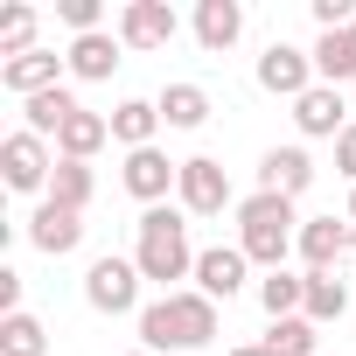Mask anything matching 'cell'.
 I'll use <instances>...</instances> for the list:
<instances>
[{"label": "cell", "instance_id": "1", "mask_svg": "<svg viewBox=\"0 0 356 356\" xmlns=\"http://www.w3.org/2000/svg\"><path fill=\"white\" fill-rule=\"evenodd\" d=\"M217 342V300L210 293H161L140 307V349H210Z\"/></svg>", "mask_w": 356, "mask_h": 356}, {"label": "cell", "instance_id": "2", "mask_svg": "<svg viewBox=\"0 0 356 356\" xmlns=\"http://www.w3.org/2000/svg\"><path fill=\"white\" fill-rule=\"evenodd\" d=\"M140 238H133V266H140V280H154V286H168V280H196V252H189V210H147L140 224H133Z\"/></svg>", "mask_w": 356, "mask_h": 356}, {"label": "cell", "instance_id": "3", "mask_svg": "<svg viewBox=\"0 0 356 356\" xmlns=\"http://www.w3.org/2000/svg\"><path fill=\"white\" fill-rule=\"evenodd\" d=\"M300 245V217H293V203L286 196H245L238 203V252L252 259V266H266V273H280L286 266V252Z\"/></svg>", "mask_w": 356, "mask_h": 356}, {"label": "cell", "instance_id": "4", "mask_svg": "<svg viewBox=\"0 0 356 356\" xmlns=\"http://www.w3.org/2000/svg\"><path fill=\"white\" fill-rule=\"evenodd\" d=\"M0 175H8V189H22V196H49V175H56V154H49V140H35L29 126H15L8 140H0Z\"/></svg>", "mask_w": 356, "mask_h": 356}, {"label": "cell", "instance_id": "5", "mask_svg": "<svg viewBox=\"0 0 356 356\" xmlns=\"http://www.w3.org/2000/svg\"><path fill=\"white\" fill-rule=\"evenodd\" d=\"M84 300H91L98 314H140V266L119 259V252L91 259V273H84Z\"/></svg>", "mask_w": 356, "mask_h": 356}, {"label": "cell", "instance_id": "6", "mask_svg": "<svg viewBox=\"0 0 356 356\" xmlns=\"http://www.w3.org/2000/svg\"><path fill=\"white\" fill-rule=\"evenodd\" d=\"M175 196H182L189 217H224V210H231V175H224V161L189 154V161H182V182H175Z\"/></svg>", "mask_w": 356, "mask_h": 356}, {"label": "cell", "instance_id": "7", "mask_svg": "<svg viewBox=\"0 0 356 356\" xmlns=\"http://www.w3.org/2000/svg\"><path fill=\"white\" fill-rule=\"evenodd\" d=\"M321 77H314V49H293V42H273L259 56V91L273 98H307Z\"/></svg>", "mask_w": 356, "mask_h": 356}, {"label": "cell", "instance_id": "8", "mask_svg": "<svg viewBox=\"0 0 356 356\" xmlns=\"http://www.w3.org/2000/svg\"><path fill=\"white\" fill-rule=\"evenodd\" d=\"M119 182H126V196H140L147 210H161V203H168V189L182 182V161H168L161 147H140V154H126Z\"/></svg>", "mask_w": 356, "mask_h": 356}, {"label": "cell", "instance_id": "9", "mask_svg": "<svg viewBox=\"0 0 356 356\" xmlns=\"http://www.w3.org/2000/svg\"><path fill=\"white\" fill-rule=\"evenodd\" d=\"M293 252H300V266H307V273H335V266L356 252V224H349V217H342V224H335V217H307Z\"/></svg>", "mask_w": 356, "mask_h": 356}, {"label": "cell", "instance_id": "10", "mask_svg": "<svg viewBox=\"0 0 356 356\" xmlns=\"http://www.w3.org/2000/svg\"><path fill=\"white\" fill-rule=\"evenodd\" d=\"M175 29H182V22H175L168 0H126V8H119V42L126 49H168Z\"/></svg>", "mask_w": 356, "mask_h": 356}, {"label": "cell", "instance_id": "11", "mask_svg": "<svg viewBox=\"0 0 356 356\" xmlns=\"http://www.w3.org/2000/svg\"><path fill=\"white\" fill-rule=\"evenodd\" d=\"M63 70H70V56H56V49H29V56H15V63H0V91H15V98L29 105V98L56 91Z\"/></svg>", "mask_w": 356, "mask_h": 356}, {"label": "cell", "instance_id": "12", "mask_svg": "<svg viewBox=\"0 0 356 356\" xmlns=\"http://www.w3.org/2000/svg\"><path fill=\"white\" fill-rule=\"evenodd\" d=\"M29 245L42 252V259H70L77 245H84V217L77 210H63V203H49L42 196V210L29 217Z\"/></svg>", "mask_w": 356, "mask_h": 356}, {"label": "cell", "instance_id": "13", "mask_svg": "<svg viewBox=\"0 0 356 356\" xmlns=\"http://www.w3.org/2000/svg\"><path fill=\"white\" fill-rule=\"evenodd\" d=\"M245 273H252V259H245L238 245H210V252H196V293H210V300L245 293Z\"/></svg>", "mask_w": 356, "mask_h": 356}, {"label": "cell", "instance_id": "14", "mask_svg": "<svg viewBox=\"0 0 356 356\" xmlns=\"http://www.w3.org/2000/svg\"><path fill=\"white\" fill-rule=\"evenodd\" d=\"M119 63H126L119 29H98V35H77V42H70V77H84V84H105Z\"/></svg>", "mask_w": 356, "mask_h": 356}, {"label": "cell", "instance_id": "15", "mask_svg": "<svg viewBox=\"0 0 356 356\" xmlns=\"http://www.w3.org/2000/svg\"><path fill=\"white\" fill-rule=\"evenodd\" d=\"M307 182H314V161H307V147H273V154L259 161V189H266V196H286V203H293Z\"/></svg>", "mask_w": 356, "mask_h": 356}, {"label": "cell", "instance_id": "16", "mask_svg": "<svg viewBox=\"0 0 356 356\" xmlns=\"http://www.w3.org/2000/svg\"><path fill=\"white\" fill-rule=\"evenodd\" d=\"M293 126H300L307 140H342V126H349V119H342V91H335V84H314L307 98H293Z\"/></svg>", "mask_w": 356, "mask_h": 356}, {"label": "cell", "instance_id": "17", "mask_svg": "<svg viewBox=\"0 0 356 356\" xmlns=\"http://www.w3.org/2000/svg\"><path fill=\"white\" fill-rule=\"evenodd\" d=\"M238 35H245V8H238V0H196V42L210 56H224Z\"/></svg>", "mask_w": 356, "mask_h": 356}, {"label": "cell", "instance_id": "18", "mask_svg": "<svg viewBox=\"0 0 356 356\" xmlns=\"http://www.w3.org/2000/svg\"><path fill=\"white\" fill-rule=\"evenodd\" d=\"M77 112H84V105H77V91H70V84H56V91H42V98H29V105H22V126H29L35 140H56Z\"/></svg>", "mask_w": 356, "mask_h": 356}, {"label": "cell", "instance_id": "19", "mask_svg": "<svg viewBox=\"0 0 356 356\" xmlns=\"http://www.w3.org/2000/svg\"><path fill=\"white\" fill-rule=\"evenodd\" d=\"M154 133H161V105H154V98H126V105H112V140H119L126 154L154 147Z\"/></svg>", "mask_w": 356, "mask_h": 356}, {"label": "cell", "instance_id": "20", "mask_svg": "<svg viewBox=\"0 0 356 356\" xmlns=\"http://www.w3.org/2000/svg\"><path fill=\"white\" fill-rule=\"evenodd\" d=\"M161 126H175V133H196L203 119H210V91L203 84H161Z\"/></svg>", "mask_w": 356, "mask_h": 356}, {"label": "cell", "instance_id": "21", "mask_svg": "<svg viewBox=\"0 0 356 356\" xmlns=\"http://www.w3.org/2000/svg\"><path fill=\"white\" fill-rule=\"evenodd\" d=\"M105 140H112V119L84 105V112H77V119H70V126L56 133V154H63V161H91V154H98Z\"/></svg>", "mask_w": 356, "mask_h": 356}, {"label": "cell", "instance_id": "22", "mask_svg": "<svg viewBox=\"0 0 356 356\" xmlns=\"http://www.w3.org/2000/svg\"><path fill=\"white\" fill-rule=\"evenodd\" d=\"M91 189H98V182H91V161H63V154H56L49 203H63V210H77V217H84V210H91Z\"/></svg>", "mask_w": 356, "mask_h": 356}, {"label": "cell", "instance_id": "23", "mask_svg": "<svg viewBox=\"0 0 356 356\" xmlns=\"http://www.w3.org/2000/svg\"><path fill=\"white\" fill-rule=\"evenodd\" d=\"M300 300H307V273H266L259 280V307L273 314V321H286V314H300Z\"/></svg>", "mask_w": 356, "mask_h": 356}, {"label": "cell", "instance_id": "24", "mask_svg": "<svg viewBox=\"0 0 356 356\" xmlns=\"http://www.w3.org/2000/svg\"><path fill=\"white\" fill-rule=\"evenodd\" d=\"M300 314L321 328V321H342L349 314V286L335 280V273H307V300H300Z\"/></svg>", "mask_w": 356, "mask_h": 356}, {"label": "cell", "instance_id": "25", "mask_svg": "<svg viewBox=\"0 0 356 356\" xmlns=\"http://www.w3.org/2000/svg\"><path fill=\"white\" fill-rule=\"evenodd\" d=\"M314 77H321V84H335V91H342V84L356 77V42H349V29H342V35H321V42H314Z\"/></svg>", "mask_w": 356, "mask_h": 356}, {"label": "cell", "instance_id": "26", "mask_svg": "<svg viewBox=\"0 0 356 356\" xmlns=\"http://www.w3.org/2000/svg\"><path fill=\"white\" fill-rule=\"evenodd\" d=\"M0 356H49V328L22 307V314H8L0 321Z\"/></svg>", "mask_w": 356, "mask_h": 356}, {"label": "cell", "instance_id": "27", "mask_svg": "<svg viewBox=\"0 0 356 356\" xmlns=\"http://www.w3.org/2000/svg\"><path fill=\"white\" fill-rule=\"evenodd\" d=\"M314 342H321V328H314L307 314H286V321H273L266 356H314Z\"/></svg>", "mask_w": 356, "mask_h": 356}, {"label": "cell", "instance_id": "28", "mask_svg": "<svg viewBox=\"0 0 356 356\" xmlns=\"http://www.w3.org/2000/svg\"><path fill=\"white\" fill-rule=\"evenodd\" d=\"M29 49H42L35 42V8H0V63H15Z\"/></svg>", "mask_w": 356, "mask_h": 356}, {"label": "cell", "instance_id": "29", "mask_svg": "<svg viewBox=\"0 0 356 356\" xmlns=\"http://www.w3.org/2000/svg\"><path fill=\"white\" fill-rule=\"evenodd\" d=\"M56 15H63L77 35H98V29H105V8H98V0H56Z\"/></svg>", "mask_w": 356, "mask_h": 356}, {"label": "cell", "instance_id": "30", "mask_svg": "<svg viewBox=\"0 0 356 356\" xmlns=\"http://www.w3.org/2000/svg\"><path fill=\"white\" fill-rule=\"evenodd\" d=\"M8 314H22V273L0 266V321H8Z\"/></svg>", "mask_w": 356, "mask_h": 356}, {"label": "cell", "instance_id": "31", "mask_svg": "<svg viewBox=\"0 0 356 356\" xmlns=\"http://www.w3.org/2000/svg\"><path fill=\"white\" fill-rule=\"evenodd\" d=\"M335 175H349V189H356V126H342L335 140Z\"/></svg>", "mask_w": 356, "mask_h": 356}, {"label": "cell", "instance_id": "32", "mask_svg": "<svg viewBox=\"0 0 356 356\" xmlns=\"http://www.w3.org/2000/svg\"><path fill=\"white\" fill-rule=\"evenodd\" d=\"M231 356H266V342H245V349H231Z\"/></svg>", "mask_w": 356, "mask_h": 356}, {"label": "cell", "instance_id": "33", "mask_svg": "<svg viewBox=\"0 0 356 356\" xmlns=\"http://www.w3.org/2000/svg\"><path fill=\"white\" fill-rule=\"evenodd\" d=\"M126 356H154V349H126Z\"/></svg>", "mask_w": 356, "mask_h": 356}, {"label": "cell", "instance_id": "34", "mask_svg": "<svg viewBox=\"0 0 356 356\" xmlns=\"http://www.w3.org/2000/svg\"><path fill=\"white\" fill-rule=\"evenodd\" d=\"M349 42H356V29H349Z\"/></svg>", "mask_w": 356, "mask_h": 356}]
</instances>
